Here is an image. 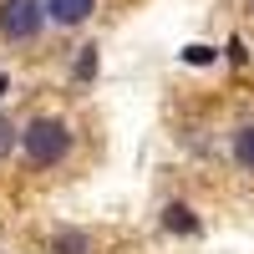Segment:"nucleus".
<instances>
[{
  "mask_svg": "<svg viewBox=\"0 0 254 254\" xmlns=\"http://www.w3.org/2000/svg\"><path fill=\"white\" fill-rule=\"evenodd\" d=\"M46 5L41 0H0V41L5 46H31L46 36Z\"/></svg>",
  "mask_w": 254,
  "mask_h": 254,
  "instance_id": "obj_2",
  "label": "nucleus"
},
{
  "mask_svg": "<svg viewBox=\"0 0 254 254\" xmlns=\"http://www.w3.org/2000/svg\"><path fill=\"white\" fill-rule=\"evenodd\" d=\"M15 147H20V122L0 112V163H5V158L15 153Z\"/></svg>",
  "mask_w": 254,
  "mask_h": 254,
  "instance_id": "obj_8",
  "label": "nucleus"
},
{
  "mask_svg": "<svg viewBox=\"0 0 254 254\" xmlns=\"http://www.w3.org/2000/svg\"><path fill=\"white\" fill-rule=\"evenodd\" d=\"M76 147V132L66 117H31L26 127H20V163L31 168V173H51V168H61L71 158Z\"/></svg>",
  "mask_w": 254,
  "mask_h": 254,
  "instance_id": "obj_1",
  "label": "nucleus"
},
{
  "mask_svg": "<svg viewBox=\"0 0 254 254\" xmlns=\"http://www.w3.org/2000/svg\"><path fill=\"white\" fill-rule=\"evenodd\" d=\"M46 254H97V244L87 229H56L46 239Z\"/></svg>",
  "mask_w": 254,
  "mask_h": 254,
  "instance_id": "obj_5",
  "label": "nucleus"
},
{
  "mask_svg": "<svg viewBox=\"0 0 254 254\" xmlns=\"http://www.w3.org/2000/svg\"><path fill=\"white\" fill-rule=\"evenodd\" d=\"M41 5H46V20L56 31H76L97 15V0H41Z\"/></svg>",
  "mask_w": 254,
  "mask_h": 254,
  "instance_id": "obj_3",
  "label": "nucleus"
},
{
  "mask_svg": "<svg viewBox=\"0 0 254 254\" xmlns=\"http://www.w3.org/2000/svg\"><path fill=\"white\" fill-rule=\"evenodd\" d=\"M158 224L168 229V234H183V239H193V234H203V224H198V214L188 203H163V214H158Z\"/></svg>",
  "mask_w": 254,
  "mask_h": 254,
  "instance_id": "obj_4",
  "label": "nucleus"
},
{
  "mask_svg": "<svg viewBox=\"0 0 254 254\" xmlns=\"http://www.w3.org/2000/svg\"><path fill=\"white\" fill-rule=\"evenodd\" d=\"M249 10H254V0H249Z\"/></svg>",
  "mask_w": 254,
  "mask_h": 254,
  "instance_id": "obj_12",
  "label": "nucleus"
},
{
  "mask_svg": "<svg viewBox=\"0 0 254 254\" xmlns=\"http://www.w3.org/2000/svg\"><path fill=\"white\" fill-rule=\"evenodd\" d=\"M224 56L234 61V66H244V61H249V46H244V41L234 36V41H229V46H224Z\"/></svg>",
  "mask_w": 254,
  "mask_h": 254,
  "instance_id": "obj_10",
  "label": "nucleus"
},
{
  "mask_svg": "<svg viewBox=\"0 0 254 254\" xmlns=\"http://www.w3.org/2000/svg\"><path fill=\"white\" fill-rule=\"evenodd\" d=\"M219 51L214 46H203V41H193V46H183V66H208Z\"/></svg>",
  "mask_w": 254,
  "mask_h": 254,
  "instance_id": "obj_9",
  "label": "nucleus"
},
{
  "mask_svg": "<svg viewBox=\"0 0 254 254\" xmlns=\"http://www.w3.org/2000/svg\"><path fill=\"white\" fill-rule=\"evenodd\" d=\"M5 92H10V76H5V71H0V97H5Z\"/></svg>",
  "mask_w": 254,
  "mask_h": 254,
  "instance_id": "obj_11",
  "label": "nucleus"
},
{
  "mask_svg": "<svg viewBox=\"0 0 254 254\" xmlns=\"http://www.w3.org/2000/svg\"><path fill=\"white\" fill-rule=\"evenodd\" d=\"M97 66H102V46H81L76 61H71V81H76V87H92V81H97Z\"/></svg>",
  "mask_w": 254,
  "mask_h": 254,
  "instance_id": "obj_7",
  "label": "nucleus"
},
{
  "mask_svg": "<svg viewBox=\"0 0 254 254\" xmlns=\"http://www.w3.org/2000/svg\"><path fill=\"white\" fill-rule=\"evenodd\" d=\"M229 158H234L244 173H254V122H239L234 137H229Z\"/></svg>",
  "mask_w": 254,
  "mask_h": 254,
  "instance_id": "obj_6",
  "label": "nucleus"
}]
</instances>
